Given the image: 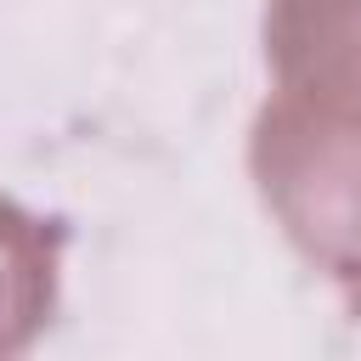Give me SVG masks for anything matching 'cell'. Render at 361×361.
I'll return each mask as SVG.
<instances>
[{"label":"cell","mask_w":361,"mask_h":361,"mask_svg":"<svg viewBox=\"0 0 361 361\" xmlns=\"http://www.w3.org/2000/svg\"><path fill=\"white\" fill-rule=\"evenodd\" d=\"M56 282H62V226L0 192V361L23 355L45 333L56 310Z\"/></svg>","instance_id":"obj_3"},{"label":"cell","mask_w":361,"mask_h":361,"mask_svg":"<svg viewBox=\"0 0 361 361\" xmlns=\"http://www.w3.org/2000/svg\"><path fill=\"white\" fill-rule=\"evenodd\" d=\"M259 45L282 90L361 113V0H265Z\"/></svg>","instance_id":"obj_2"},{"label":"cell","mask_w":361,"mask_h":361,"mask_svg":"<svg viewBox=\"0 0 361 361\" xmlns=\"http://www.w3.org/2000/svg\"><path fill=\"white\" fill-rule=\"evenodd\" d=\"M248 169L293 248L361 316V113L276 85L254 107Z\"/></svg>","instance_id":"obj_1"}]
</instances>
